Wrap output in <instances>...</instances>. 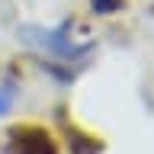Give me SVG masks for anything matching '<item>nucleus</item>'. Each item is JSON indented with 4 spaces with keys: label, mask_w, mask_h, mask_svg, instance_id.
<instances>
[{
    "label": "nucleus",
    "mask_w": 154,
    "mask_h": 154,
    "mask_svg": "<svg viewBox=\"0 0 154 154\" xmlns=\"http://www.w3.org/2000/svg\"><path fill=\"white\" fill-rule=\"evenodd\" d=\"M7 151L10 154H55V141L45 128H13Z\"/></svg>",
    "instance_id": "1"
}]
</instances>
